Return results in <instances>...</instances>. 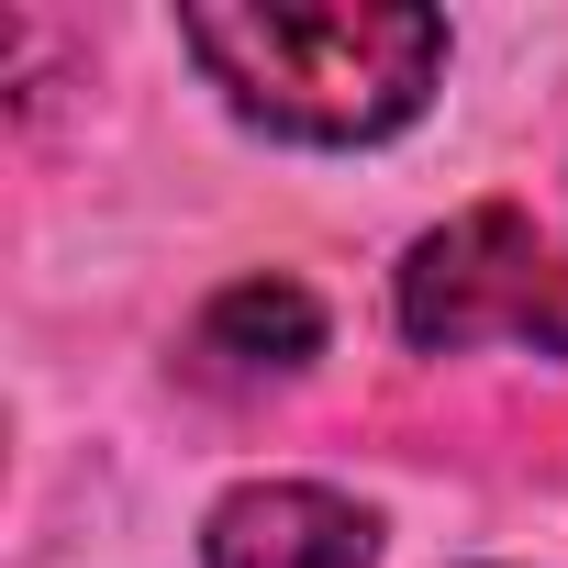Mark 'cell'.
Segmentation results:
<instances>
[{
	"label": "cell",
	"instance_id": "obj_1",
	"mask_svg": "<svg viewBox=\"0 0 568 568\" xmlns=\"http://www.w3.org/2000/svg\"><path fill=\"white\" fill-rule=\"evenodd\" d=\"M179 45L223 90L234 123L278 145H379L446 79V12L413 0H245V12H179Z\"/></svg>",
	"mask_w": 568,
	"mask_h": 568
},
{
	"label": "cell",
	"instance_id": "obj_2",
	"mask_svg": "<svg viewBox=\"0 0 568 568\" xmlns=\"http://www.w3.org/2000/svg\"><path fill=\"white\" fill-rule=\"evenodd\" d=\"M390 313L424 357H468V346L568 357V267L513 201H479V212H446L435 234H413Z\"/></svg>",
	"mask_w": 568,
	"mask_h": 568
},
{
	"label": "cell",
	"instance_id": "obj_3",
	"mask_svg": "<svg viewBox=\"0 0 568 568\" xmlns=\"http://www.w3.org/2000/svg\"><path fill=\"white\" fill-rule=\"evenodd\" d=\"M379 524L368 501L324 479H245L201 513V568H368Z\"/></svg>",
	"mask_w": 568,
	"mask_h": 568
},
{
	"label": "cell",
	"instance_id": "obj_4",
	"mask_svg": "<svg viewBox=\"0 0 568 568\" xmlns=\"http://www.w3.org/2000/svg\"><path fill=\"white\" fill-rule=\"evenodd\" d=\"M190 346L223 379H291V368L324 357V302L302 291V278H234V291H212Z\"/></svg>",
	"mask_w": 568,
	"mask_h": 568
}]
</instances>
